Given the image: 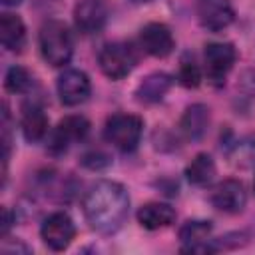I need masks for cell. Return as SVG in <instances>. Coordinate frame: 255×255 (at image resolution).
Masks as SVG:
<instances>
[{"label":"cell","instance_id":"6da1fadb","mask_svg":"<svg viewBox=\"0 0 255 255\" xmlns=\"http://www.w3.org/2000/svg\"><path fill=\"white\" fill-rule=\"evenodd\" d=\"M84 215L92 229L110 235L116 233L129 213V195L118 181H98L84 195Z\"/></svg>","mask_w":255,"mask_h":255},{"label":"cell","instance_id":"7a4b0ae2","mask_svg":"<svg viewBox=\"0 0 255 255\" xmlns=\"http://www.w3.org/2000/svg\"><path fill=\"white\" fill-rule=\"evenodd\" d=\"M38 44L42 58L50 66H64L74 54V40L68 26L60 20H48L42 24L38 34Z\"/></svg>","mask_w":255,"mask_h":255},{"label":"cell","instance_id":"3957f363","mask_svg":"<svg viewBox=\"0 0 255 255\" xmlns=\"http://www.w3.org/2000/svg\"><path fill=\"white\" fill-rule=\"evenodd\" d=\"M143 131V122L141 118L133 114H114L106 120L104 128V137L120 151L129 153L139 145Z\"/></svg>","mask_w":255,"mask_h":255},{"label":"cell","instance_id":"277c9868","mask_svg":"<svg viewBox=\"0 0 255 255\" xmlns=\"http://www.w3.org/2000/svg\"><path fill=\"white\" fill-rule=\"evenodd\" d=\"M98 62H100L102 72L110 80H122V78H126L131 72V68L137 62V56H135V52H133V48L129 44L108 42L100 50Z\"/></svg>","mask_w":255,"mask_h":255},{"label":"cell","instance_id":"5b68a950","mask_svg":"<svg viewBox=\"0 0 255 255\" xmlns=\"http://www.w3.org/2000/svg\"><path fill=\"white\" fill-rule=\"evenodd\" d=\"M203 60H205L207 80L215 88H219L225 84V78L235 64L237 52H235L233 44H229V42H211L205 46Z\"/></svg>","mask_w":255,"mask_h":255},{"label":"cell","instance_id":"8992f818","mask_svg":"<svg viewBox=\"0 0 255 255\" xmlns=\"http://www.w3.org/2000/svg\"><path fill=\"white\" fill-rule=\"evenodd\" d=\"M40 235H42V241L52 251H64L76 235V225L68 213L56 211L44 219L40 227Z\"/></svg>","mask_w":255,"mask_h":255},{"label":"cell","instance_id":"52a82bcc","mask_svg":"<svg viewBox=\"0 0 255 255\" xmlns=\"http://www.w3.org/2000/svg\"><path fill=\"white\" fill-rule=\"evenodd\" d=\"M88 131H90V122L84 116H66L52 131L48 147L52 153H64L68 145H72L74 141H82L88 135Z\"/></svg>","mask_w":255,"mask_h":255},{"label":"cell","instance_id":"ba28073f","mask_svg":"<svg viewBox=\"0 0 255 255\" xmlns=\"http://www.w3.org/2000/svg\"><path fill=\"white\" fill-rule=\"evenodd\" d=\"M139 44L153 58H165L175 48V40H173L171 30L161 22L145 24L139 32Z\"/></svg>","mask_w":255,"mask_h":255},{"label":"cell","instance_id":"9c48e42d","mask_svg":"<svg viewBox=\"0 0 255 255\" xmlns=\"http://www.w3.org/2000/svg\"><path fill=\"white\" fill-rule=\"evenodd\" d=\"M90 78L82 70H66L58 78V96L64 106H80L90 96Z\"/></svg>","mask_w":255,"mask_h":255},{"label":"cell","instance_id":"30bf717a","mask_svg":"<svg viewBox=\"0 0 255 255\" xmlns=\"http://www.w3.org/2000/svg\"><path fill=\"white\" fill-rule=\"evenodd\" d=\"M197 18L203 28L219 32L233 22L235 12L229 0H197Z\"/></svg>","mask_w":255,"mask_h":255},{"label":"cell","instance_id":"8fae6325","mask_svg":"<svg viewBox=\"0 0 255 255\" xmlns=\"http://www.w3.org/2000/svg\"><path fill=\"white\" fill-rule=\"evenodd\" d=\"M211 203L223 213H239L247 203V193L241 181L225 179L217 183L211 191Z\"/></svg>","mask_w":255,"mask_h":255},{"label":"cell","instance_id":"7c38bea8","mask_svg":"<svg viewBox=\"0 0 255 255\" xmlns=\"http://www.w3.org/2000/svg\"><path fill=\"white\" fill-rule=\"evenodd\" d=\"M108 20V6L104 0H80L74 8V22L80 32L96 34Z\"/></svg>","mask_w":255,"mask_h":255},{"label":"cell","instance_id":"4fadbf2b","mask_svg":"<svg viewBox=\"0 0 255 255\" xmlns=\"http://www.w3.org/2000/svg\"><path fill=\"white\" fill-rule=\"evenodd\" d=\"M213 231L211 221H203V219H193L181 225L179 229V239L185 245L183 251H213V247L207 245V239Z\"/></svg>","mask_w":255,"mask_h":255},{"label":"cell","instance_id":"5bb4252c","mask_svg":"<svg viewBox=\"0 0 255 255\" xmlns=\"http://www.w3.org/2000/svg\"><path fill=\"white\" fill-rule=\"evenodd\" d=\"M137 221L141 227L155 231V229H163L167 225H171L175 221V211L171 205L167 203H159V201H149L145 205L139 207L137 211Z\"/></svg>","mask_w":255,"mask_h":255},{"label":"cell","instance_id":"9a60e30c","mask_svg":"<svg viewBox=\"0 0 255 255\" xmlns=\"http://www.w3.org/2000/svg\"><path fill=\"white\" fill-rule=\"evenodd\" d=\"M209 126V108L203 104H193L189 106L181 120H179V129L187 139H199L207 131Z\"/></svg>","mask_w":255,"mask_h":255},{"label":"cell","instance_id":"2e32d148","mask_svg":"<svg viewBox=\"0 0 255 255\" xmlns=\"http://www.w3.org/2000/svg\"><path fill=\"white\" fill-rule=\"evenodd\" d=\"M0 40H2V46L10 52L22 50L24 40H26V28H24V22L16 14L4 12L0 16Z\"/></svg>","mask_w":255,"mask_h":255},{"label":"cell","instance_id":"e0dca14e","mask_svg":"<svg viewBox=\"0 0 255 255\" xmlns=\"http://www.w3.org/2000/svg\"><path fill=\"white\" fill-rule=\"evenodd\" d=\"M22 133L30 143H36L40 139H44V135L48 133V118L44 114V110L36 104L26 106L22 112Z\"/></svg>","mask_w":255,"mask_h":255},{"label":"cell","instance_id":"ac0fdd59","mask_svg":"<svg viewBox=\"0 0 255 255\" xmlns=\"http://www.w3.org/2000/svg\"><path fill=\"white\" fill-rule=\"evenodd\" d=\"M169 88H171V78L167 74H163V72H155V74H149L137 86L135 96L143 104H155L167 94Z\"/></svg>","mask_w":255,"mask_h":255},{"label":"cell","instance_id":"d6986e66","mask_svg":"<svg viewBox=\"0 0 255 255\" xmlns=\"http://www.w3.org/2000/svg\"><path fill=\"white\" fill-rule=\"evenodd\" d=\"M215 175V163L211 155L207 153H197L185 167V177L193 185H207Z\"/></svg>","mask_w":255,"mask_h":255},{"label":"cell","instance_id":"ffe728a7","mask_svg":"<svg viewBox=\"0 0 255 255\" xmlns=\"http://www.w3.org/2000/svg\"><path fill=\"white\" fill-rule=\"evenodd\" d=\"M4 88L10 94H24L32 88V76L26 68L22 66H12L8 68L6 76H4Z\"/></svg>","mask_w":255,"mask_h":255},{"label":"cell","instance_id":"44dd1931","mask_svg":"<svg viewBox=\"0 0 255 255\" xmlns=\"http://www.w3.org/2000/svg\"><path fill=\"white\" fill-rule=\"evenodd\" d=\"M177 78H179L181 86H185V88H197V86H199V82H201V72H199V66L195 64V60H193L191 56H183V58H181Z\"/></svg>","mask_w":255,"mask_h":255},{"label":"cell","instance_id":"7402d4cb","mask_svg":"<svg viewBox=\"0 0 255 255\" xmlns=\"http://www.w3.org/2000/svg\"><path fill=\"white\" fill-rule=\"evenodd\" d=\"M12 225V215H10V209L8 207H2V227H0V233L6 235L8 229Z\"/></svg>","mask_w":255,"mask_h":255},{"label":"cell","instance_id":"603a6c76","mask_svg":"<svg viewBox=\"0 0 255 255\" xmlns=\"http://www.w3.org/2000/svg\"><path fill=\"white\" fill-rule=\"evenodd\" d=\"M4 6H16V4H20L22 0H0Z\"/></svg>","mask_w":255,"mask_h":255},{"label":"cell","instance_id":"cb8c5ba5","mask_svg":"<svg viewBox=\"0 0 255 255\" xmlns=\"http://www.w3.org/2000/svg\"><path fill=\"white\" fill-rule=\"evenodd\" d=\"M133 2H137V4H141V2H149V0H133Z\"/></svg>","mask_w":255,"mask_h":255},{"label":"cell","instance_id":"d4e9b609","mask_svg":"<svg viewBox=\"0 0 255 255\" xmlns=\"http://www.w3.org/2000/svg\"><path fill=\"white\" fill-rule=\"evenodd\" d=\"M253 191H255V177H253Z\"/></svg>","mask_w":255,"mask_h":255}]
</instances>
